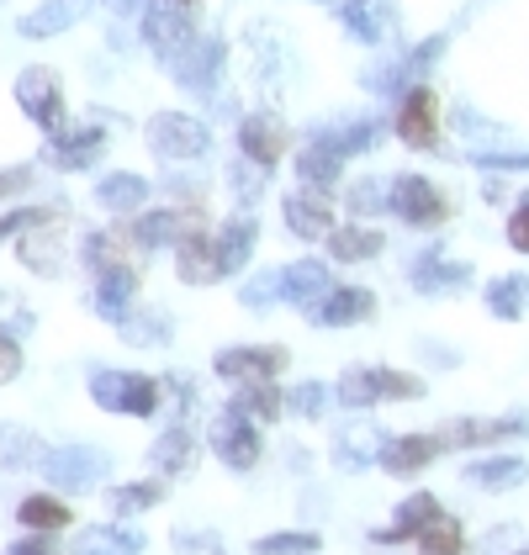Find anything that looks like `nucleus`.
Segmentation results:
<instances>
[{
  "label": "nucleus",
  "mask_w": 529,
  "mask_h": 555,
  "mask_svg": "<svg viewBox=\"0 0 529 555\" xmlns=\"http://www.w3.org/2000/svg\"><path fill=\"white\" fill-rule=\"evenodd\" d=\"M218 255H222V270H244V259L255 255V222L249 217H233L228 228L218 233Z\"/></svg>",
  "instance_id": "nucleus-30"
},
{
  "label": "nucleus",
  "mask_w": 529,
  "mask_h": 555,
  "mask_svg": "<svg viewBox=\"0 0 529 555\" xmlns=\"http://www.w3.org/2000/svg\"><path fill=\"white\" fill-rule=\"evenodd\" d=\"M461 281H466V270L461 264H444L440 255H424L413 264V286L418 292H444V286H461Z\"/></svg>",
  "instance_id": "nucleus-34"
},
{
  "label": "nucleus",
  "mask_w": 529,
  "mask_h": 555,
  "mask_svg": "<svg viewBox=\"0 0 529 555\" xmlns=\"http://www.w3.org/2000/svg\"><path fill=\"white\" fill-rule=\"evenodd\" d=\"M122 339H128V344H159V339H170V323H165L159 312H149V323H132V318H122Z\"/></svg>",
  "instance_id": "nucleus-45"
},
{
  "label": "nucleus",
  "mask_w": 529,
  "mask_h": 555,
  "mask_svg": "<svg viewBox=\"0 0 529 555\" xmlns=\"http://www.w3.org/2000/svg\"><path fill=\"white\" fill-rule=\"evenodd\" d=\"M402 397H424V382L418 376H402V371H350L339 382V402H350V408L402 402Z\"/></svg>",
  "instance_id": "nucleus-2"
},
{
  "label": "nucleus",
  "mask_w": 529,
  "mask_h": 555,
  "mask_svg": "<svg viewBox=\"0 0 529 555\" xmlns=\"http://www.w3.org/2000/svg\"><path fill=\"white\" fill-rule=\"evenodd\" d=\"M27 180H33V170H27V165L0 170V202H5V196H16V191H27Z\"/></svg>",
  "instance_id": "nucleus-48"
},
{
  "label": "nucleus",
  "mask_w": 529,
  "mask_h": 555,
  "mask_svg": "<svg viewBox=\"0 0 529 555\" xmlns=\"http://www.w3.org/2000/svg\"><path fill=\"white\" fill-rule=\"evenodd\" d=\"M397 132L408 149H435L440 143V106L429 90H408L402 106H397Z\"/></svg>",
  "instance_id": "nucleus-10"
},
{
  "label": "nucleus",
  "mask_w": 529,
  "mask_h": 555,
  "mask_svg": "<svg viewBox=\"0 0 529 555\" xmlns=\"http://www.w3.org/2000/svg\"><path fill=\"white\" fill-rule=\"evenodd\" d=\"M508 244H514L519 255H529V202L514 217H508Z\"/></svg>",
  "instance_id": "nucleus-47"
},
{
  "label": "nucleus",
  "mask_w": 529,
  "mask_h": 555,
  "mask_svg": "<svg viewBox=\"0 0 529 555\" xmlns=\"http://www.w3.org/2000/svg\"><path fill=\"white\" fill-rule=\"evenodd\" d=\"M143 551V534L138 529H86L75 555H138Z\"/></svg>",
  "instance_id": "nucleus-29"
},
{
  "label": "nucleus",
  "mask_w": 529,
  "mask_h": 555,
  "mask_svg": "<svg viewBox=\"0 0 529 555\" xmlns=\"http://www.w3.org/2000/svg\"><path fill=\"white\" fill-rule=\"evenodd\" d=\"M143 38L149 48H159L165 59H180L191 43V11L185 0H149L143 5Z\"/></svg>",
  "instance_id": "nucleus-4"
},
{
  "label": "nucleus",
  "mask_w": 529,
  "mask_h": 555,
  "mask_svg": "<svg viewBox=\"0 0 529 555\" xmlns=\"http://www.w3.org/2000/svg\"><path fill=\"white\" fill-rule=\"evenodd\" d=\"M22 259L38 270V275H53L59 259H64V233L53 228V217H38L33 233H22Z\"/></svg>",
  "instance_id": "nucleus-20"
},
{
  "label": "nucleus",
  "mask_w": 529,
  "mask_h": 555,
  "mask_svg": "<svg viewBox=\"0 0 529 555\" xmlns=\"http://www.w3.org/2000/svg\"><path fill=\"white\" fill-rule=\"evenodd\" d=\"M392 212L402 217V222H418V228H435V222H444V196L435 180H424V175H402L392 185Z\"/></svg>",
  "instance_id": "nucleus-7"
},
{
  "label": "nucleus",
  "mask_w": 529,
  "mask_h": 555,
  "mask_svg": "<svg viewBox=\"0 0 529 555\" xmlns=\"http://www.w3.org/2000/svg\"><path fill=\"white\" fill-rule=\"evenodd\" d=\"M207 128L196 122V117H180V112H159V117H149V149L159 154V159H202L207 154Z\"/></svg>",
  "instance_id": "nucleus-3"
},
{
  "label": "nucleus",
  "mask_w": 529,
  "mask_h": 555,
  "mask_svg": "<svg viewBox=\"0 0 529 555\" xmlns=\"http://www.w3.org/2000/svg\"><path fill=\"white\" fill-rule=\"evenodd\" d=\"M16 376H22V349H16V339L0 334V386L16 382Z\"/></svg>",
  "instance_id": "nucleus-46"
},
{
  "label": "nucleus",
  "mask_w": 529,
  "mask_h": 555,
  "mask_svg": "<svg viewBox=\"0 0 529 555\" xmlns=\"http://www.w3.org/2000/svg\"><path fill=\"white\" fill-rule=\"evenodd\" d=\"M5 555H53V540H48V534H33V540H16Z\"/></svg>",
  "instance_id": "nucleus-50"
},
{
  "label": "nucleus",
  "mask_w": 529,
  "mask_h": 555,
  "mask_svg": "<svg viewBox=\"0 0 529 555\" xmlns=\"http://www.w3.org/2000/svg\"><path fill=\"white\" fill-rule=\"evenodd\" d=\"M95 202H101L106 212H138V207L149 202V180H143V175H128V170L106 175V180L95 185Z\"/></svg>",
  "instance_id": "nucleus-23"
},
{
  "label": "nucleus",
  "mask_w": 529,
  "mask_h": 555,
  "mask_svg": "<svg viewBox=\"0 0 529 555\" xmlns=\"http://www.w3.org/2000/svg\"><path fill=\"white\" fill-rule=\"evenodd\" d=\"M281 408H286V397L270 382H238L228 413H238V418H249V424H270V418H281Z\"/></svg>",
  "instance_id": "nucleus-22"
},
{
  "label": "nucleus",
  "mask_w": 529,
  "mask_h": 555,
  "mask_svg": "<svg viewBox=\"0 0 529 555\" xmlns=\"http://www.w3.org/2000/svg\"><path fill=\"white\" fill-rule=\"evenodd\" d=\"M0 455H5V466H43V455H38V439L33 434H22V428H0Z\"/></svg>",
  "instance_id": "nucleus-39"
},
{
  "label": "nucleus",
  "mask_w": 529,
  "mask_h": 555,
  "mask_svg": "<svg viewBox=\"0 0 529 555\" xmlns=\"http://www.w3.org/2000/svg\"><path fill=\"white\" fill-rule=\"evenodd\" d=\"M22 524L38 529V534H53V529H69V508H64L59 498H43V492H38V498L22 503Z\"/></svg>",
  "instance_id": "nucleus-33"
},
{
  "label": "nucleus",
  "mask_w": 529,
  "mask_h": 555,
  "mask_svg": "<svg viewBox=\"0 0 529 555\" xmlns=\"http://www.w3.org/2000/svg\"><path fill=\"white\" fill-rule=\"evenodd\" d=\"M339 165H345V154H334L323 138L297 154V175H302V185H318V191H328L334 180H339Z\"/></svg>",
  "instance_id": "nucleus-26"
},
{
  "label": "nucleus",
  "mask_w": 529,
  "mask_h": 555,
  "mask_svg": "<svg viewBox=\"0 0 529 555\" xmlns=\"http://www.w3.org/2000/svg\"><path fill=\"white\" fill-rule=\"evenodd\" d=\"M382 244H387V238H382L376 228H360V222L328 233V249H334V259H345V264H354V259H376L382 255Z\"/></svg>",
  "instance_id": "nucleus-27"
},
{
  "label": "nucleus",
  "mask_w": 529,
  "mask_h": 555,
  "mask_svg": "<svg viewBox=\"0 0 529 555\" xmlns=\"http://www.w3.org/2000/svg\"><path fill=\"white\" fill-rule=\"evenodd\" d=\"M101 470H106V461H101L95 450H86V444H64V450H48L43 455V476L53 487H69V492L95 487Z\"/></svg>",
  "instance_id": "nucleus-8"
},
{
  "label": "nucleus",
  "mask_w": 529,
  "mask_h": 555,
  "mask_svg": "<svg viewBox=\"0 0 529 555\" xmlns=\"http://www.w3.org/2000/svg\"><path fill=\"white\" fill-rule=\"evenodd\" d=\"M238 143H244V159H255L260 170H270V165L286 154V128L260 112V117H249V122L238 128Z\"/></svg>",
  "instance_id": "nucleus-16"
},
{
  "label": "nucleus",
  "mask_w": 529,
  "mask_h": 555,
  "mask_svg": "<svg viewBox=\"0 0 529 555\" xmlns=\"http://www.w3.org/2000/svg\"><path fill=\"white\" fill-rule=\"evenodd\" d=\"M519 555H529V551H519Z\"/></svg>",
  "instance_id": "nucleus-52"
},
{
  "label": "nucleus",
  "mask_w": 529,
  "mask_h": 555,
  "mask_svg": "<svg viewBox=\"0 0 529 555\" xmlns=\"http://www.w3.org/2000/svg\"><path fill=\"white\" fill-rule=\"evenodd\" d=\"M38 217H53V212H48V207H38V212H11V217H0V238H5V233H22V228H33Z\"/></svg>",
  "instance_id": "nucleus-49"
},
{
  "label": "nucleus",
  "mask_w": 529,
  "mask_h": 555,
  "mask_svg": "<svg viewBox=\"0 0 529 555\" xmlns=\"http://www.w3.org/2000/svg\"><path fill=\"white\" fill-rule=\"evenodd\" d=\"M323 143H328L334 154H360V149L376 143V128H371V122H350V128H339V132H323Z\"/></svg>",
  "instance_id": "nucleus-40"
},
{
  "label": "nucleus",
  "mask_w": 529,
  "mask_h": 555,
  "mask_svg": "<svg viewBox=\"0 0 529 555\" xmlns=\"http://www.w3.org/2000/svg\"><path fill=\"white\" fill-rule=\"evenodd\" d=\"M418 551L424 555H461L466 551V534H461V524L455 518H435L429 529H418Z\"/></svg>",
  "instance_id": "nucleus-32"
},
{
  "label": "nucleus",
  "mask_w": 529,
  "mask_h": 555,
  "mask_svg": "<svg viewBox=\"0 0 529 555\" xmlns=\"http://www.w3.org/2000/svg\"><path fill=\"white\" fill-rule=\"evenodd\" d=\"M16 106L27 112V122H38L43 132H59L64 128V90L48 69H27L16 80Z\"/></svg>",
  "instance_id": "nucleus-5"
},
{
  "label": "nucleus",
  "mask_w": 529,
  "mask_h": 555,
  "mask_svg": "<svg viewBox=\"0 0 529 555\" xmlns=\"http://www.w3.org/2000/svg\"><path fill=\"white\" fill-rule=\"evenodd\" d=\"M382 207H392V196H382V185H376V180L350 185V212L354 217H371V212H382Z\"/></svg>",
  "instance_id": "nucleus-44"
},
{
  "label": "nucleus",
  "mask_w": 529,
  "mask_h": 555,
  "mask_svg": "<svg viewBox=\"0 0 529 555\" xmlns=\"http://www.w3.org/2000/svg\"><path fill=\"white\" fill-rule=\"evenodd\" d=\"M16 334H33V318H27V312H22V318H11V323H5V339H16Z\"/></svg>",
  "instance_id": "nucleus-51"
},
{
  "label": "nucleus",
  "mask_w": 529,
  "mask_h": 555,
  "mask_svg": "<svg viewBox=\"0 0 529 555\" xmlns=\"http://www.w3.org/2000/svg\"><path fill=\"white\" fill-rule=\"evenodd\" d=\"M281 212H286V228H292L297 238H328V233H334V207H328V196L312 191V185L308 191H292Z\"/></svg>",
  "instance_id": "nucleus-12"
},
{
  "label": "nucleus",
  "mask_w": 529,
  "mask_h": 555,
  "mask_svg": "<svg viewBox=\"0 0 529 555\" xmlns=\"http://www.w3.org/2000/svg\"><path fill=\"white\" fill-rule=\"evenodd\" d=\"M328 397H334V391H328L323 382H302L297 391H292V397H286V402H292V413H302V418H318V413L328 408Z\"/></svg>",
  "instance_id": "nucleus-42"
},
{
  "label": "nucleus",
  "mask_w": 529,
  "mask_h": 555,
  "mask_svg": "<svg viewBox=\"0 0 529 555\" xmlns=\"http://www.w3.org/2000/svg\"><path fill=\"white\" fill-rule=\"evenodd\" d=\"M371 312H376V297L365 286H328L312 301V323H323V328H350V323H365Z\"/></svg>",
  "instance_id": "nucleus-9"
},
{
  "label": "nucleus",
  "mask_w": 529,
  "mask_h": 555,
  "mask_svg": "<svg viewBox=\"0 0 529 555\" xmlns=\"http://www.w3.org/2000/svg\"><path fill=\"white\" fill-rule=\"evenodd\" d=\"M90 5H95V0H43V5L22 22V38H38V43H43V38H59L64 27H75V22L86 16Z\"/></svg>",
  "instance_id": "nucleus-18"
},
{
  "label": "nucleus",
  "mask_w": 529,
  "mask_h": 555,
  "mask_svg": "<svg viewBox=\"0 0 529 555\" xmlns=\"http://www.w3.org/2000/svg\"><path fill=\"white\" fill-rule=\"evenodd\" d=\"M529 476V466L519 455H498V461H477V466L466 470V481L472 487H482V492H503V487H519Z\"/></svg>",
  "instance_id": "nucleus-25"
},
{
  "label": "nucleus",
  "mask_w": 529,
  "mask_h": 555,
  "mask_svg": "<svg viewBox=\"0 0 529 555\" xmlns=\"http://www.w3.org/2000/svg\"><path fill=\"white\" fill-rule=\"evenodd\" d=\"M191 461H196V439H191V428H165L159 444H154V466L165 470V476H180V470H191Z\"/></svg>",
  "instance_id": "nucleus-28"
},
{
  "label": "nucleus",
  "mask_w": 529,
  "mask_h": 555,
  "mask_svg": "<svg viewBox=\"0 0 529 555\" xmlns=\"http://www.w3.org/2000/svg\"><path fill=\"white\" fill-rule=\"evenodd\" d=\"M212 450H218L222 466L233 470H249L260 461V434L249 418H238V413H222L218 424H212Z\"/></svg>",
  "instance_id": "nucleus-11"
},
{
  "label": "nucleus",
  "mask_w": 529,
  "mask_h": 555,
  "mask_svg": "<svg viewBox=\"0 0 529 555\" xmlns=\"http://www.w3.org/2000/svg\"><path fill=\"white\" fill-rule=\"evenodd\" d=\"M165 498V487L159 481H128V487H117L112 492V508L117 513H143V508H154Z\"/></svg>",
  "instance_id": "nucleus-38"
},
{
  "label": "nucleus",
  "mask_w": 529,
  "mask_h": 555,
  "mask_svg": "<svg viewBox=\"0 0 529 555\" xmlns=\"http://www.w3.org/2000/svg\"><path fill=\"white\" fill-rule=\"evenodd\" d=\"M191 233H202V228H196V217H185V212H149L132 222V244H138V249L180 244V238H191Z\"/></svg>",
  "instance_id": "nucleus-17"
},
{
  "label": "nucleus",
  "mask_w": 529,
  "mask_h": 555,
  "mask_svg": "<svg viewBox=\"0 0 529 555\" xmlns=\"http://www.w3.org/2000/svg\"><path fill=\"white\" fill-rule=\"evenodd\" d=\"M382 444H387V439H382V434H371V428H345V434H339L334 461H339L345 470H354V466H365V461H376V455H382Z\"/></svg>",
  "instance_id": "nucleus-31"
},
{
  "label": "nucleus",
  "mask_w": 529,
  "mask_h": 555,
  "mask_svg": "<svg viewBox=\"0 0 529 555\" xmlns=\"http://www.w3.org/2000/svg\"><path fill=\"white\" fill-rule=\"evenodd\" d=\"M435 518H440V503H435L429 492H413V498L397 508V529H402L408 540H418V529H429Z\"/></svg>",
  "instance_id": "nucleus-35"
},
{
  "label": "nucleus",
  "mask_w": 529,
  "mask_h": 555,
  "mask_svg": "<svg viewBox=\"0 0 529 555\" xmlns=\"http://www.w3.org/2000/svg\"><path fill=\"white\" fill-rule=\"evenodd\" d=\"M281 365H286L281 344H233L218 354V376H228V382H275Z\"/></svg>",
  "instance_id": "nucleus-6"
},
{
  "label": "nucleus",
  "mask_w": 529,
  "mask_h": 555,
  "mask_svg": "<svg viewBox=\"0 0 529 555\" xmlns=\"http://www.w3.org/2000/svg\"><path fill=\"white\" fill-rule=\"evenodd\" d=\"M90 397H95L106 413H128V418L159 413V382L132 376V371H101V376H90Z\"/></svg>",
  "instance_id": "nucleus-1"
},
{
  "label": "nucleus",
  "mask_w": 529,
  "mask_h": 555,
  "mask_svg": "<svg viewBox=\"0 0 529 555\" xmlns=\"http://www.w3.org/2000/svg\"><path fill=\"white\" fill-rule=\"evenodd\" d=\"M345 27H350L354 38H365V43H371V38H382V22H376L371 0H350V5H345Z\"/></svg>",
  "instance_id": "nucleus-43"
},
{
  "label": "nucleus",
  "mask_w": 529,
  "mask_h": 555,
  "mask_svg": "<svg viewBox=\"0 0 529 555\" xmlns=\"http://www.w3.org/2000/svg\"><path fill=\"white\" fill-rule=\"evenodd\" d=\"M514 434H525V424H477V418H455V424H444L435 439L444 444H503V439H514Z\"/></svg>",
  "instance_id": "nucleus-24"
},
{
  "label": "nucleus",
  "mask_w": 529,
  "mask_h": 555,
  "mask_svg": "<svg viewBox=\"0 0 529 555\" xmlns=\"http://www.w3.org/2000/svg\"><path fill=\"white\" fill-rule=\"evenodd\" d=\"M440 455V439L435 434H402V439H387L382 444V466L392 470V476H413V470H424L429 461Z\"/></svg>",
  "instance_id": "nucleus-15"
},
{
  "label": "nucleus",
  "mask_w": 529,
  "mask_h": 555,
  "mask_svg": "<svg viewBox=\"0 0 529 555\" xmlns=\"http://www.w3.org/2000/svg\"><path fill=\"white\" fill-rule=\"evenodd\" d=\"M176 259H180V281H191V286H212V281L228 275V270H222V255H218V238H207V233L180 238Z\"/></svg>",
  "instance_id": "nucleus-13"
},
{
  "label": "nucleus",
  "mask_w": 529,
  "mask_h": 555,
  "mask_svg": "<svg viewBox=\"0 0 529 555\" xmlns=\"http://www.w3.org/2000/svg\"><path fill=\"white\" fill-rule=\"evenodd\" d=\"M487 301H492V312L498 318H525V307H529V281H498L492 292H487Z\"/></svg>",
  "instance_id": "nucleus-37"
},
{
  "label": "nucleus",
  "mask_w": 529,
  "mask_h": 555,
  "mask_svg": "<svg viewBox=\"0 0 529 555\" xmlns=\"http://www.w3.org/2000/svg\"><path fill=\"white\" fill-rule=\"evenodd\" d=\"M255 551L260 555H312L318 551V534H264V540H255Z\"/></svg>",
  "instance_id": "nucleus-41"
},
{
  "label": "nucleus",
  "mask_w": 529,
  "mask_h": 555,
  "mask_svg": "<svg viewBox=\"0 0 529 555\" xmlns=\"http://www.w3.org/2000/svg\"><path fill=\"white\" fill-rule=\"evenodd\" d=\"M132 292H138V275H132L128 264L101 270V281H95V312H101V318H112V323H122V318H128Z\"/></svg>",
  "instance_id": "nucleus-19"
},
{
  "label": "nucleus",
  "mask_w": 529,
  "mask_h": 555,
  "mask_svg": "<svg viewBox=\"0 0 529 555\" xmlns=\"http://www.w3.org/2000/svg\"><path fill=\"white\" fill-rule=\"evenodd\" d=\"M328 286H334L328 281V264H318V259H297L292 270H281V297L297 301V307H312Z\"/></svg>",
  "instance_id": "nucleus-21"
},
{
  "label": "nucleus",
  "mask_w": 529,
  "mask_h": 555,
  "mask_svg": "<svg viewBox=\"0 0 529 555\" xmlns=\"http://www.w3.org/2000/svg\"><path fill=\"white\" fill-rule=\"evenodd\" d=\"M101 149H106V132L101 128H80V132H59L53 143H48V165L53 170H86L101 159Z\"/></svg>",
  "instance_id": "nucleus-14"
},
{
  "label": "nucleus",
  "mask_w": 529,
  "mask_h": 555,
  "mask_svg": "<svg viewBox=\"0 0 529 555\" xmlns=\"http://www.w3.org/2000/svg\"><path fill=\"white\" fill-rule=\"evenodd\" d=\"M218 59H222L218 43H202L196 53H180V69H176V75L185 80V86H207V80L218 75Z\"/></svg>",
  "instance_id": "nucleus-36"
}]
</instances>
